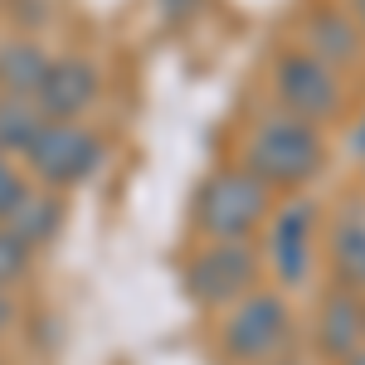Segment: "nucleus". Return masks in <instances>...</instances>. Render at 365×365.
I'll list each match as a JSON object with an SVG mask.
<instances>
[{"mask_svg": "<svg viewBox=\"0 0 365 365\" xmlns=\"http://www.w3.org/2000/svg\"><path fill=\"white\" fill-rule=\"evenodd\" d=\"M351 151H356V156H365V117H361V127H356V137H351Z\"/></svg>", "mask_w": 365, "mask_h": 365, "instance_id": "obj_18", "label": "nucleus"}, {"mask_svg": "<svg viewBox=\"0 0 365 365\" xmlns=\"http://www.w3.org/2000/svg\"><path fill=\"white\" fill-rule=\"evenodd\" d=\"M49 117L39 113V103L29 93H0V146L5 156H25V146Z\"/></svg>", "mask_w": 365, "mask_h": 365, "instance_id": "obj_13", "label": "nucleus"}, {"mask_svg": "<svg viewBox=\"0 0 365 365\" xmlns=\"http://www.w3.org/2000/svg\"><path fill=\"white\" fill-rule=\"evenodd\" d=\"M20 190H25V175L10 166V161H0V220H5V210L20 200Z\"/></svg>", "mask_w": 365, "mask_h": 365, "instance_id": "obj_16", "label": "nucleus"}, {"mask_svg": "<svg viewBox=\"0 0 365 365\" xmlns=\"http://www.w3.org/2000/svg\"><path fill=\"white\" fill-rule=\"evenodd\" d=\"M103 166V141L83 122H44L25 146V170L49 190H73Z\"/></svg>", "mask_w": 365, "mask_h": 365, "instance_id": "obj_5", "label": "nucleus"}, {"mask_svg": "<svg viewBox=\"0 0 365 365\" xmlns=\"http://www.w3.org/2000/svg\"><path fill=\"white\" fill-rule=\"evenodd\" d=\"M263 365H297V361H263Z\"/></svg>", "mask_w": 365, "mask_h": 365, "instance_id": "obj_21", "label": "nucleus"}, {"mask_svg": "<svg viewBox=\"0 0 365 365\" xmlns=\"http://www.w3.org/2000/svg\"><path fill=\"white\" fill-rule=\"evenodd\" d=\"M341 365H365V346H361V351H356V356H346V361H341Z\"/></svg>", "mask_w": 365, "mask_h": 365, "instance_id": "obj_19", "label": "nucleus"}, {"mask_svg": "<svg viewBox=\"0 0 365 365\" xmlns=\"http://www.w3.org/2000/svg\"><path fill=\"white\" fill-rule=\"evenodd\" d=\"M268 215H273V190L249 166L205 175L195 195V229L205 239H253L268 225Z\"/></svg>", "mask_w": 365, "mask_h": 365, "instance_id": "obj_2", "label": "nucleus"}, {"mask_svg": "<svg viewBox=\"0 0 365 365\" xmlns=\"http://www.w3.org/2000/svg\"><path fill=\"white\" fill-rule=\"evenodd\" d=\"M273 98H278V113H292L302 122H317V127L341 117V108H346L341 73L312 49H287L273 63Z\"/></svg>", "mask_w": 365, "mask_h": 365, "instance_id": "obj_4", "label": "nucleus"}, {"mask_svg": "<svg viewBox=\"0 0 365 365\" xmlns=\"http://www.w3.org/2000/svg\"><path fill=\"white\" fill-rule=\"evenodd\" d=\"M331 258H336V273L346 287L365 292V220L361 215H346L331 234Z\"/></svg>", "mask_w": 365, "mask_h": 365, "instance_id": "obj_14", "label": "nucleus"}, {"mask_svg": "<svg viewBox=\"0 0 365 365\" xmlns=\"http://www.w3.org/2000/svg\"><path fill=\"white\" fill-rule=\"evenodd\" d=\"M307 49L317 58H327L331 68H341L361 54V25L341 10H317L307 20Z\"/></svg>", "mask_w": 365, "mask_h": 365, "instance_id": "obj_11", "label": "nucleus"}, {"mask_svg": "<svg viewBox=\"0 0 365 365\" xmlns=\"http://www.w3.org/2000/svg\"><path fill=\"white\" fill-rule=\"evenodd\" d=\"M0 225L10 229L20 244H29V249H39V244H49L58 234V225H63V200H58V190H49V185H25L20 190V200L5 210V220Z\"/></svg>", "mask_w": 365, "mask_h": 365, "instance_id": "obj_10", "label": "nucleus"}, {"mask_svg": "<svg viewBox=\"0 0 365 365\" xmlns=\"http://www.w3.org/2000/svg\"><path fill=\"white\" fill-rule=\"evenodd\" d=\"M29 244H20L10 229L0 225V287H15V282L29 273Z\"/></svg>", "mask_w": 365, "mask_h": 365, "instance_id": "obj_15", "label": "nucleus"}, {"mask_svg": "<svg viewBox=\"0 0 365 365\" xmlns=\"http://www.w3.org/2000/svg\"><path fill=\"white\" fill-rule=\"evenodd\" d=\"M317 346H322L327 361H336V365L365 346V307L356 297V287L331 292L322 302V312H317Z\"/></svg>", "mask_w": 365, "mask_h": 365, "instance_id": "obj_9", "label": "nucleus"}, {"mask_svg": "<svg viewBox=\"0 0 365 365\" xmlns=\"http://www.w3.org/2000/svg\"><path fill=\"white\" fill-rule=\"evenodd\" d=\"M244 166L268 190H302L317 170L327 166V141L317 122H302L292 113L263 117L244 141Z\"/></svg>", "mask_w": 365, "mask_h": 365, "instance_id": "obj_1", "label": "nucleus"}, {"mask_svg": "<svg viewBox=\"0 0 365 365\" xmlns=\"http://www.w3.org/2000/svg\"><path fill=\"white\" fill-rule=\"evenodd\" d=\"M312 234H317L312 200H287L268 215V263L282 287H297L312 278Z\"/></svg>", "mask_w": 365, "mask_h": 365, "instance_id": "obj_7", "label": "nucleus"}, {"mask_svg": "<svg viewBox=\"0 0 365 365\" xmlns=\"http://www.w3.org/2000/svg\"><path fill=\"white\" fill-rule=\"evenodd\" d=\"M258 273H263V258L253 253L249 239H210L185 263V292L200 307H234L258 287Z\"/></svg>", "mask_w": 365, "mask_h": 365, "instance_id": "obj_3", "label": "nucleus"}, {"mask_svg": "<svg viewBox=\"0 0 365 365\" xmlns=\"http://www.w3.org/2000/svg\"><path fill=\"white\" fill-rule=\"evenodd\" d=\"M49 68V54L34 39H5L0 44V93H34Z\"/></svg>", "mask_w": 365, "mask_h": 365, "instance_id": "obj_12", "label": "nucleus"}, {"mask_svg": "<svg viewBox=\"0 0 365 365\" xmlns=\"http://www.w3.org/2000/svg\"><path fill=\"white\" fill-rule=\"evenodd\" d=\"M10 322H15V302H10V287H0V336L10 331Z\"/></svg>", "mask_w": 365, "mask_h": 365, "instance_id": "obj_17", "label": "nucleus"}, {"mask_svg": "<svg viewBox=\"0 0 365 365\" xmlns=\"http://www.w3.org/2000/svg\"><path fill=\"white\" fill-rule=\"evenodd\" d=\"M0 161H5V146H0Z\"/></svg>", "mask_w": 365, "mask_h": 365, "instance_id": "obj_22", "label": "nucleus"}, {"mask_svg": "<svg viewBox=\"0 0 365 365\" xmlns=\"http://www.w3.org/2000/svg\"><path fill=\"white\" fill-rule=\"evenodd\" d=\"M292 341V312L278 292H258L239 297L225 317V351L244 365H263L273 361L282 346Z\"/></svg>", "mask_w": 365, "mask_h": 365, "instance_id": "obj_6", "label": "nucleus"}, {"mask_svg": "<svg viewBox=\"0 0 365 365\" xmlns=\"http://www.w3.org/2000/svg\"><path fill=\"white\" fill-rule=\"evenodd\" d=\"M98 93H103L98 63L68 54V58H49L44 78H39V88H34L29 98L39 103V113L49 117V122H78V117L98 103Z\"/></svg>", "mask_w": 365, "mask_h": 365, "instance_id": "obj_8", "label": "nucleus"}, {"mask_svg": "<svg viewBox=\"0 0 365 365\" xmlns=\"http://www.w3.org/2000/svg\"><path fill=\"white\" fill-rule=\"evenodd\" d=\"M356 25L365 29V0H356Z\"/></svg>", "mask_w": 365, "mask_h": 365, "instance_id": "obj_20", "label": "nucleus"}]
</instances>
